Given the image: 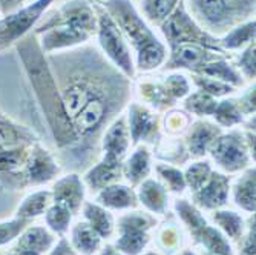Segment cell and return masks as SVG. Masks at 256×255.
I'll return each instance as SVG.
<instances>
[{"mask_svg": "<svg viewBox=\"0 0 256 255\" xmlns=\"http://www.w3.org/2000/svg\"><path fill=\"white\" fill-rule=\"evenodd\" d=\"M16 46L31 82L32 92L43 112L44 122L51 132L52 142L58 151V155L56 154L58 163L62 169H64L77 148V135L62 103L48 59L40 50L38 42L32 33L23 37Z\"/></svg>", "mask_w": 256, "mask_h": 255, "instance_id": "6da1fadb", "label": "cell"}, {"mask_svg": "<svg viewBox=\"0 0 256 255\" xmlns=\"http://www.w3.org/2000/svg\"><path fill=\"white\" fill-rule=\"evenodd\" d=\"M44 56L89 43L97 34V13L92 0H66L50 8L32 30Z\"/></svg>", "mask_w": 256, "mask_h": 255, "instance_id": "7a4b0ae2", "label": "cell"}, {"mask_svg": "<svg viewBox=\"0 0 256 255\" xmlns=\"http://www.w3.org/2000/svg\"><path fill=\"white\" fill-rule=\"evenodd\" d=\"M124 34L134 53L136 74H150L164 65L169 50L132 0H100Z\"/></svg>", "mask_w": 256, "mask_h": 255, "instance_id": "3957f363", "label": "cell"}, {"mask_svg": "<svg viewBox=\"0 0 256 255\" xmlns=\"http://www.w3.org/2000/svg\"><path fill=\"white\" fill-rule=\"evenodd\" d=\"M42 142L31 128L0 114V189L18 192L25 191L22 169L32 146Z\"/></svg>", "mask_w": 256, "mask_h": 255, "instance_id": "277c9868", "label": "cell"}, {"mask_svg": "<svg viewBox=\"0 0 256 255\" xmlns=\"http://www.w3.org/2000/svg\"><path fill=\"white\" fill-rule=\"evenodd\" d=\"M174 211L189 232L192 241L204 249V252L215 255H235L234 244L221 230L206 218L201 209L188 198L176 197L174 200Z\"/></svg>", "mask_w": 256, "mask_h": 255, "instance_id": "5b68a950", "label": "cell"}, {"mask_svg": "<svg viewBox=\"0 0 256 255\" xmlns=\"http://www.w3.org/2000/svg\"><path fill=\"white\" fill-rule=\"evenodd\" d=\"M92 4L97 13L96 37L98 40V50L118 71H122L128 79L134 80L136 77V69L130 45L100 0H92Z\"/></svg>", "mask_w": 256, "mask_h": 255, "instance_id": "8992f818", "label": "cell"}, {"mask_svg": "<svg viewBox=\"0 0 256 255\" xmlns=\"http://www.w3.org/2000/svg\"><path fill=\"white\" fill-rule=\"evenodd\" d=\"M162 36V42L166 43L168 50L175 48L178 45L194 43L204 46L207 50H212L221 54H228L220 46V37L207 33L200 23L189 14L184 2L178 4L174 13L158 27Z\"/></svg>", "mask_w": 256, "mask_h": 255, "instance_id": "52a82bcc", "label": "cell"}, {"mask_svg": "<svg viewBox=\"0 0 256 255\" xmlns=\"http://www.w3.org/2000/svg\"><path fill=\"white\" fill-rule=\"evenodd\" d=\"M158 226L156 215L130 209L115 218V240L114 246L123 255H142L152 241V230Z\"/></svg>", "mask_w": 256, "mask_h": 255, "instance_id": "ba28073f", "label": "cell"}, {"mask_svg": "<svg viewBox=\"0 0 256 255\" xmlns=\"http://www.w3.org/2000/svg\"><path fill=\"white\" fill-rule=\"evenodd\" d=\"M207 155L210 157V163L216 166V171L227 175L240 174L254 163V157L241 128L222 131L212 143Z\"/></svg>", "mask_w": 256, "mask_h": 255, "instance_id": "9c48e42d", "label": "cell"}, {"mask_svg": "<svg viewBox=\"0 0 256 255\" xmlns=\"http://www.w3.org/2000/svg\"><path fill=\"white\" fill-rule=\"evenodd\" d=\"M54 4L56 0H34L11 14L0 16V54L32 33L43 14Z\"/></svg>", "mask_w": 256, "mask_h": 255, "instance_id": "30bf717a", "label": "cell"}, {"mask_svg": "<svg viewBox=\"0 0 256 255\" xmlns=\"http://www.w3.org/2000/svg\"><path fill=\"white\" fill-rule=\"evenodd\" d=\"M62 171L56 152L46 148L42 142H37L22 169L23 188H42L44 184H50L62 174Z\"/></svg>", "mask_w": 256, "mask_h": 255, "instance_id": "8fae6325", "label": "cell"}, {"mask_svg": "<svg viewBox=\"0 0 256 255\" xmlns=\"http://www.w3.org/2000/svg\"><path fill=\"white\" fill-rule=\"evenodd\" d=\"M124 115L132 148L136 145L152 148L161 135V114L136 100H130L124 109Z\"/></svg>", "mask_w": 256, "mask_h": 255, "instance_id": "7c38bea8", "label": "cell"}, {"mask_svg": "<svg viewBox=\"0 0 256 255\" xmlns=\"http://www.w3.org/2000/svg\"><path fill=\"white\" fill-rule=\"evenodd\" d=\"M189 14L215 37H221L236 23L224 0H182Z\"/></svg>", "mask_w": 256, "mask_h": 255, "instance_id": "4fadbf2b", "label": "cell"}, {"mask_svg": "<svg viewBox=\"0 0 256 255\" xmlns=\"http://www.w3.org/2000/svg\"><path fill=\"white\" fill-rule=\"evenodd\" d=\"M132 97L158 114H164L178 106V102L170 96L162 74H143L142 77H135L132 80Z\"/></svg>", "mask_w": 256, "mask_h": 255, "instance_id": "5bb4252c", "label": "cell"}, {"mask_svg": "<svg viewBox=\"0 0 256 255\" xmlns=\"http://www.w3.org/2000/svg\"><path fill=\"white\" fill-rule=\"evenodd\" d=\"M228 56L230 54H221L200 45L184 43L169 50L168 59L162 68H164V71H189L190 74H196L208 62Z\"/></svg>", "mask_w": 256, "mask_h": 255, "instance_id": "9a60e30c", "label": "cell"}, {"mask_svg": "<svg viewBox=\"0 0 256 255\" xmlns=\"http://www.w3.org/2000/svg\"><path fill=\"white\" fill-rule=\"evenodd\" d=\"M230 184L232 177L214 169L212 175L202 184V186L192 192L190 201L201 209L202 212H212L221 207H226L230 198Z\"/></svg>", "mask_w": 256, "mask_h": 255, "instance_id": "2e32d148", "label": "cell"}, {"mask_svg": "<svg viewBox=\"0 0 256 255\" xmlns=\"http://www.w3.org/2000/svg\"><path fill=\"white\" fill-rule=\"evenodd\" d=\"M51 198L52 203L68 207L74 215H78L82 206L86 201L88 189L80 172L69 171L63 175H58L51 184Z\"/></svg>", "mask_w": 256, "mask_h": 255, "instance_id": "e0dca14e", "label": "cell"}, {"mask_svg": "<svg viewBox=\"0 0 256 255\" xmlns=\"http://www.w3.org/2000/svg\"><path fill=\"white\" fill-rule=\"evenodd\" d=\"M130 149V134L126 123V115L123 112L117 119H114L110 125L104 129L100 140V157L123 163Z\"/></svg>", "mask_w": 256, "mask_h": 255, "instance_id": "ac0fdd59", "label": "cell"}, {"mask_svg": "<svg viewBox=\"0 0 256 255\" xmlns=\"http://www.w3.org/2000/svg\"><path fill=\"white\" fill-rule=\"evenodd\" d=\"M222 131L224 129H221L210 119H195L182 137L186 146H188L190 160L206 158L212 143Z\"/></svg>", "mask_w": 256, "mask_h": 255, "instance_id": "d6986e66", "label": "cell"}, {"mask_svg": "<svg viewBox=\"0 0 256 255\" xmlns=\"http://www.w3.org/2000/svg\"><path fill=\"white\" fill-rule=\"evenodd\" d=\"M152 148L148 145H136L123 161V180L132 188L150 177L154 171Z\"/></svg>", "mask_w": 256, "mask_h": 255, "instance_id": "ffe728a7", "label": "cell"}, {"mask_svg": "<svg viewBox=\"0 0 256 255\" xmlns=\"http://www.w3.org/2000/svg\"><path fill=\"white\" fill-rule=\"evenodd\" d=\"M86 189L98 192L109 184L118 183L123 180V163L110 161L106 158H98L94 165H90L82 175Z\"/></svg>", "mask_w": 256, "mask_h": 255, "instance_id": "44dd1931", "label": "cell"}, {"mask_svg": "<svg viewBox=\"0 0 256 255\" xmlns=\"http://www.w3.org/2000/svg\"><path fill=\"white\" fill-rule=\"evenodd\" d=\"M138 204L154 215H164L170 204V194L156 178H146L135 188Z\"/></svg>", "mask_w": 256, "mask_h": 255, "instance_id": "7402d4cb", "label": "cell"}, {"mask_svg": "<svg viewBox=\"0 0 256 255\" xmlns=\"http://www.w3.org/2000/svg\"><path fill=\"white\" fill-rule=\"evenodd\" d=\"M96 201L109 211H130L140 206L136 191L130 184L118 181L96 192Z\"/></svg>", "mask_w": 256, "mask_h": 255, "instance_id": "603a6c76", "label": "cell"}, {"mask_svg": "<svg viewBox=\"0 0 256 255\" xmlns=\"http://www.w3.org/2000/svg\"><path fill=\"white\" fill-rule=\"evenodd\" d=\"M230 197L234 203L246 214L256 211V169L254 165L248 166L238 174L230 184Z\"/></svg>", "mask_w": 256, "mask_h": 255, "instance_id": "cb8c5ba5", "label": "cell"}, {"mask_svg": "<svg viewBox=\"0 0 256 255\" xmlns=\"http://www.w3.org/2000/svg\"><path fill=\"white\" fill-rule=\"evenodd\" d=\"M152 155L161 163H168L172 166L181 168L190 161L188 146L182 137H169L161 134L158 140L152 146Z\"/></svg>", "mask_w": 256, "mask_h": 255, "instance_id": "d4e9b609", "label": "cell"}, {"mask_svg": "<svg viewBox=\"0 0 256 255\" xmlns=\"http://www.w3.org/2000/svg\"><path fill=\"white\" fill-rule=\"evenodd\" d=\"M82 220H84L96 232L103 238V241L110 240L115 235V217L112 211L106 209L97 201H84L82 206Z\"/></svg>", "mask_w": 256, "mask_h": 255, "instance_id": "484cf974", "label": "cell"}, {"mask_svg": "<svg viewBox=\"0 0 256 255\" xmlns=\"http://www.w3.org/2000/svg\"><path fill=\"white\" fill-rule=\"evenodd\" d=\"M56 241H57V235H54L48 227L43 224L31 223L22 230V234L17 237L12 246L32 250L40 255H46Z\"/></svg>", "mask_w": 256, "mask_h": 255, "instance_id": "4316f807", "label": "cell"}, {"mask_svg": "<svg viewBox=\"0 0 256 255\" xmlns=\"http://www.w3.org/2000/svg\"><path fill=\"white\" fill-rule=\"evenodd\" d=\"M69 243L78 255H96L103 246V238L84 220H78L69 227Z\"/></svg>", "mask_w": 256, "mask_h": 255, "instance_id": "83f0119b", "label": "cell"}, {"mask_svg": "<svg viewBox=\"0 0 256 255\" xmlns=\"http://www.w3.org/2000/svg\"><path fill=\"white\" fill-rule=\"evenodd\" d=\"M196 74L221 80V82H224V83H227L230 86H234L236 89H242L244 86L250 85L240 74V71L236 69L234 60H232V56L220 57V59H216L214 62H208L207 65L202 66V69H201L200 73H196Z\"/></svg>", "mask_w": 256, "mask_h": 255, "instance_id": "f1b7e54d", "label": "cell"}, {"mask_svg": "<svg viewBox=\"0 0 256 255\" xmlns=\"http://www.w3.org/2000/svg\"><path fill=\"white\" fill-rule=\"evenodd\" d=\"M212 224H215L221 232L230 240V243H238L246 230L247 218H244L238 211L227 209V207H221V209L210 212Z\"/></svg>", "mask_w": 256, "mask_h": 255, "instance_id": "f546056e", "label": "cell"}, {"mask_svg": "<svg viewBox=\"0 0 256 255\" xmlns=\"http://www.w3.org/2000/svg\"><path fill=\"white\" fill-rule=\"evenodd\" d=\"M256 36V22L254 17L244 20L234 28H230L226 34L220 37V46L226 53L241 51L252 42H254Z\"/></svg>", "mask_w": 256, "mask_h": 255, "instance_id": "4dcf8cb0", "label": "cell"}, {"mask_svg": "<svg viewBox=\"0 0 256 255\" xmlns=\"http://www.w3.org/2000/svg\"><path fill=\"white\" fill-rule=\"evenodd\" d=\"M51 203H52V198H51L50 189H37V191L28 194L18 203L14 215L18 218H23V220L32 221V220L44 215L46 209H48Z\"/></svg>", "mask_w": 256, "mask_h": 255, "instance_id": "1f68e13d", "label": "cell"}, {"mask_svg": "<svg viewBox=\"0 0 256 255\" xmlns=\"http://www.w3.org/2000/svg\"><path fill=\"white\" fill-rule=\"evenodd\" d=\"M221 129H234V128H240L244 125V122L247 120L242 112L240 111L235 96L230 97H224L220 99L216 103V108L210 117Z\"/></svg>", "mask_w": 256, "mask_h": 255, "instance_id": "d6a6232c", "label": "cell"}, {"mask_svg": "<svg viewBox=\"0 0 256 255\" xmlns=\"http://www.w3.org/2000/svg\"><path fill=\"white\" fill-rule=\"evenodd\" d=\"M218 99L195 89L182 99V109L190 114L194 119H210L216 108Z\"/></svg>", "mask_w": 256, "mask_h": 255, "instance_id": "836d02e7", "label": "cell"}, {"mask_svg": "<svg viewBox=\"0 0 256 255\" xmlns=\"http://www.w3.org/2000/svg\"><path fill=\"white\" fill-rule=\"evenodd\" d=\"M195 119L182 108H172L161 115V134L169 137H184Z\"/></svg>", "mask_w": 256, "mask_h": 255, "instance_id": "e575fe53", "label": "cell"}, {"mask_svg": "<svg viewBox=\"0 0 256 255\" xmlns=\"http://www.w3.org/2000/svg\"><path fill=\"white\" fill-rule=\"evenodd\" d=\"M154 169H155V174H156V180L168 189L169 194L181 197L186 191H188L186 180H184V174H182L181 168L158 161L156 165H154Z\"/></svg>", "mask_w": 256, "mask_h": 255, "instance_id": "d590c367", "label": "cell"}, {"mask_svg": "<svg viewBox=\"0 0 256 255\" xmlns=\"http://www.w3.org/2000/svg\"><path fill=\"white\" fill-rule=\"evenodd\" d=\"M43 217H44V226L48 227L54 235L66 237L76 215L69 211L68 207L57 204V203H51Z\"/></svg>", "mask_w": 256, "mask_h": 255, "instance_id": "8d00e7d4", "label": "cell"}, {"mask_svg": "<svg viewBox=\"0 0 256 255\" xmlns=\"http://www.w3.org/2000/svg\"><path fill=\"white\" fill-rule=\"evenodd\" d=\"M214 165L210 163L208 158H198L192 160L186 165V169H182L184 180H186V186L192 192L198 191L202 184L208 180V177L214 172Z\"/></svg>", "mask_w": 256, "mask_h": 255, "instance_id": "74e56055", "label": "cell"}, {"mask_svg": "<svg viewBox=\"0 0 256 255\" xmlns=\"http://www.w3.org/2000/svg\"><path fill=\"white\" fill-rule=\"evenodd\" d=\"M181 0H142V16L152 27H160Z\"/></svg>", "mask_w": 256, "mask_h": 255, "instance_id": "f35d334b", "label": "cell"}, {"mask_svg": "<svg viewBox=\"0 0 256 255\" xmlns=\"http://www.w3.org/2000/svg\"><path fill=\"white\" fill-rule=\"evenodd\" d=\"M190 83L195 86V89H200L206 94L212 96L215 99H224V97H230L235 96L240 89L230 86L221 80L212 79V77H206V76H200V74H190Z\"/></svg>", "mask_w": 256, "mask_h": 255, "instance_id": "ab89813d", "label": "cell"}, {"mask_svg": "<svg viewBox=\"0 0 256 255\" xmlns=\"http://www.w3.org/2000/svg\"><path fill=\"white\" fill-rule=\"evenodd\" d=\"M155 238L156 243L161 249L166 252H178L182 244V232L175 223H166L161 224L160 227L156 226Z\"/></svg>", "mask_w": 256, "mask_h": 255, "instance_id": "60d3db41", "label": "cell"}, {"mask_svg": "<svg viewBox=\"0 0 256 255\" xmlns=\"http://www.w3.org/2000/svg\"><path fill=\"white\" fill-rule=\"evenodd\" d=\"M254 51H256V43L252 42L248 43L246 48H242L236 59L234 60L236 69L240 71V74L244 77V80L247 83H254V77H256V57H254Z\"/></svg>", "mask_w": 256, "mask_h": 255, "instance_id": "b9f144b4", "label": "cell"}, {"mask_svg": "<svg viewBox=\"0 0 256 255\" xmlns=\"http://www.w3.org/2000/svg\"><path fill=\"white\" fill-rule=\"evenodd\" d=\"M32 221L18 218L12 215L11 218L6 220H0V247H5L17 240V237L22 234V230L25 229L28 224Z\"/></svg>", "mask_w": 256, "mask_h": 255, "instance_id": "7bdbcfd3", "label": "cell"}, {"mask_svg": "<svg viewBox=\"0 0 256 255\" xmlns=\"http://www.w3.org/2000/svg\"><path fill=\"white\" fill-rule=\"evenodd\" d=\"M238 255H256V218L254 214H248L246 230L236 243Z\"/></svg>", "mask_w": 256, "mask_h": 255, "instance_id": "ee69618b", "label": "cell"}, {"mask_svg": "<svg viewBox=\"0 0 256 255\" xmlns=\"http://www.w3.org/2000/svg\"><path fill=\"white\" fill-rule=\"evenodd\" d=\"M224 2L236 25L244 20L254 17L256 0H224Z\"/></svg>", "mask_w": 256, "mask_h": 255, "instance_id": "f6af8a7d", "label": "cell"}, {"mask_svg": "<svg viewBox=\"0 0 256 255\" xmlns=\"http://www.w3.org/2000/svg\"><path fill=\"white\" fill-rule=\"evenodd\" d=\"M238 92L240 94L235 96V100H236L240 111L242 112V115L246 119L254 117V114H256V103H254L256 102V88H254V83L244 86L242 92H241V89Z\"/></svg>", "mask_w": 256, "mask_h": 255, "instance_id": "bcb514c9", "label": "cell"}, {"mask_svg": "<svg viewBox=\"0 0 256 255\" xmlns=\"http://www.w3.org/2000/svg\"><path fill=\"white\" fill-rule=\"evenodd\" d=\"M46 255H78L76 249L69 243L68 237H58L54 246L50 249V252Z\"/></svg>", "mask_w": 256, "mask_h": 255, "instance_id": "7dc6e473", "label": "cell"}, {"mask_svg": "<svg viewBox=\"0 0 256 255\" xmlns=\"http://www.w3.org/2000/svg\"><path fill=\"white\" fill-rule=\"evenodd\" d=\"M31 2H34V0H0V16L11 14Z\"/></svg>", "mask_w": 256, "mask_h": 255, "instance_id": "c3c4849f", "label": "cell"}, {"mask_svg": "<svg viewBox=\"0 0 256 255\" xmlns=\"http://www.w3.org/2000/svg\"><path fill=\"white\" fill-rule=\"evenodd\" d=\"M97 255H123L117 247H115L112 243H103V246L100 247V250L97 252Z\"/></svg>", "mask_w": 256, "mask_h": 255, "instance_id": "681fc988", "label": "cell"}, {"mask_svg": "<svg viewBox=\"0 0 256 255\" xmlns=\"http://www.w3.org/2000/svg\"><path fill=\"white\" fill-rule=\"evenodd\" d=\"M5 255H40V253L32 252V250H26V249H20V247H16V246H11V249Z\"/></svg>", "mask_w": 256, "mask_h": 255, "instance_id": "f907efd6", "label": "cell"}, {"mask_svg": "<svg viewBox=\"0 0 256 255\" xmlns=\"http://www.w3.org/2000/svg\"><path fill=\"white\" fill-rule=\"evenodd\" d=\"M176 255H198L194 249H180L178 252H176Z\"/></svg>", "mask_w": 256, "mask_h": 255, "instance_id": "816d5d0a", "label": "cell"}, {"mask_svg": "<svg viewBox=\"0 0 256 255\" xmlns=\"http://www.w3.org/2000/svg\"><path fill=\"white\" fill-rule=\"evenodd\" d=\"M142 255H161L160 252H155V250H148V252H143Z\"/></svg>", "mask_w": 256, "mask_h": 255, "instance_id": "f5cc1de1", "label": "cell"}, {"mask_svg": "<svg viewBox=\"0 0 256 255\" xmlns=\"http://www.w3.org/2000/svg\"><path fill=\"white\" fill-rule=\"evenodd\" d=\"M202 255H215V253H208V252H202Z\"/></svg>", "mask_w": 256, "mask_h": 255, "instance_id": "db71d44e", "label": "cell"}]
</instances>
